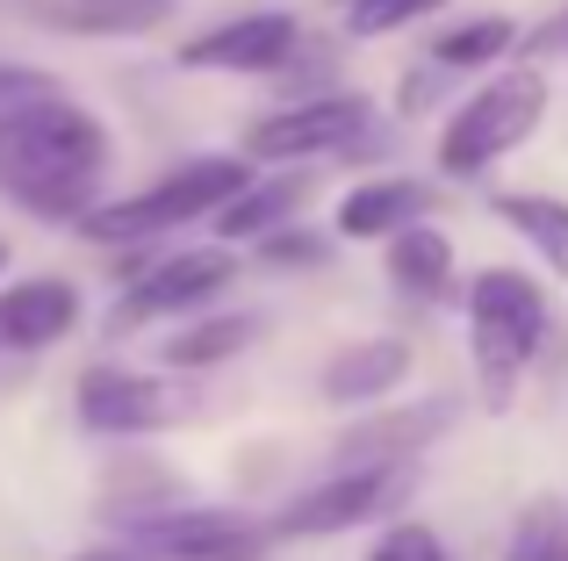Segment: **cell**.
Masks as SVG:
<instances>
[{"instance_id":"obj_18","label":"cell","mask_w":568,"mask_h":561,"mask_svg":"<svg viewBox=\"0 0 568 561\" xmlns=\"http://www.w3.org/2000/svg\"><path fill=\"white\" fill-rule=\"evenodd\" d=\"M303 187H310V181H266V187H237V195L216 210V231H223V238H260L266 224L295 216Z\"/></svg>"},{"instance_id":"obj_21","label":"cell","mask_w":568,"mask_h":561,"mask_svg":"<svg viewBox=\"0 0 568 561\" xmlns=\"http://www.w3.org/2000/svg\"><path fill=\"white\" fill-rule=\"evenodd\" d=\"M504 561H568V519H561V504H532L526 519H518L511 554H504Z\"/></svg>"},{"instance_id":"obj_16","label":"cell","mask_w":568,"mask_h":561,"mask_svg":"<svg viewBox=\"0 0 568 561\" xmlns=\"http://www.w3.org/2000/svg\"><path fill=\"white\" fill-rule=\"evenodd\" d=\"M454 418V404H425V410H410V418H375V425H361V432H346V461H396V447H425L439 425Z\"/></svg>"},{"instance_id":"obj_24","label":"cell","mask_w":568,"mask_h":561,"mask_svg":"<svg viewBox=\"0 0 568 561\" xmlns=\"http://www.w3.org/2000/svg\"><path fill=\"white\" fill-rule=\"evenodd\" d=\"M266 259H274V267H317V259H324V238H310V231L266 238Z\"/></svg>"},{"instance_id":"obj_25","label":"cell","mask_w":568,"mask_h":561,"mask_svg":"<svg viewBox=\"0 0 568 561\" xmlns=\"http://www.w3.org/2000/svg\"><path fill=\"white\" fill-rule=\"evenodd\" d=\"M43 72H29V65H0V109H8V101H22V94H43Z\"/></svg>"},{"instance_id":"obj_14","label":"cell","mask_w":568,"mask_h":561,"mask_svg":"<svg viewBox=\"0 0 568 561\" xmlns=\"http://www.w3.org/2000/svg\"><path fill=\"white\" fill-rule=\"evenodd\" d=\"M173 14V0H65L51 8L58 29H80V37H144Z\"/></svg>"},{"instance_id":"obj_13","label":"cell","mask_w":568,"mask_h":561,"mask_svg":"<svg viewBox=\"0 0 568 561\" xmlns=\"http://www.w3.org/2000/svg\"><path fill=\"white\" fill-rule=\"evenodd\" d=\"M403 375H410V346H403V338H367V346L338 353V360L324 367V396H332V404H375Z\"/></svg>"},{"instance_id":"obj_8","label":"cell","mask_w":568,"mask_h":561,"mask_svg":"<svg viewBox=\"0 0 568 561\" xmlns=\"http://www.w3.org/2000/svg\"><path fill=\"white\" fill-rule=\"evenodd\" d=\"M138 540L173 554V561H252V554H266V526L237 519V511H166V519H144Z\"/></svg>"},{"instance_id":"obj_3","label":"cell","mask_w":568,"mask_h":561,"mask_svg":"<svg viewBox=\"0 0 568 561\" xmlns=\"http://www.w3.org/2000/svg\"><path fill=\"white\" fill-rule=\"evenodd\" d=\"M237 187H252L245 159H187L181 173H166V181L144 187V195L87 210V216H80V231H87L94 245H130V238H152V231L187 224V216H216L223 202L237 195Z\"/></svg>"},{"instance_id":"obj_5","label":"cell","mask_w":568,"mask_h":561,"mask_svg":"<svg viewBox=\"0 0 568 561\" xmlns=\"http://www.w3.org/2000/svg\"><path fill=\"white\" fill-rule=\"evenodd\" d=\"M403 482H410L403 461H353V476H332V482H317V490L295 497V504L274 519V533H303V540L353 533V526H367L375 511L396 504Z\"/></svg>"},{"instance_id":"obj_27","label":"cell","mask_w":568,"mask_h":561,"mask_svg":"<svg viewBox=\"0 0 568 561\" xmlns=\"http://www.w3.org/2000/svg\"><path fill=\"white\" fill-rule=\"evenodd\" d=\"M0 267H8V245H0Z\"/></svg>"},{"instance_id":"obj_11","label":"cell","mask_w":568,"mask_h":561,"mask_svg":"<svg viewBox=\"0 0 568 561\" xmlns=\"http://www.w3.org/2000/svg\"><path fill=\"white\" fill-rule=\"evenodd\" d=\"M72 317H80V288L72 280H22V288L0 295V346L8 353H37L51 346V338L72 332Z\"/></svg>"},{"instance_id":"obj_2","label":"cell","mask_w":568,"mask_h":561,"mask_svg":"<svg viewBox=\"0 0 568 561\" xmlns=\"http://www.w3.org/2000/svg\"><path fill=\"white\" fill-rule=\"evenodd\" d=\"M468 338H475V375H483V404H511L518 375H526L532 346L547 338V295L526 274L489 267L468 288Z\"/></svg>"},{"instance_id":"obj_23","label":"cell","mask_w":568,"mask_h":561,"mask_svg":"<svg viewBox=\"0 0 568 561\" xmlns=\"http://www.w3.org/2000/svg\"><path fill=\"white\" fill-rule=\"evenodd\" d=\"M367 561H446V554H439V540H432L425 526H403V533H388Z\"/></svg>"},{"instance_id":"obj_10","label":"cell","mask_w":568,"mask_h":561,"mask_svg":"<svg viewBox=\"0 0 568 561\" xmlns=\"http://www.w3.org/2000/svg\"><path fill=\"white\" fill-rule=\"evenodd\" d=\"M237 259H223V253H181V259H159L152 274L138 280V288L115 303V324H144V317H173V309H194V303H209V295L231 280Z\"/></svg>"},{"instance_id":"obj_22","label":"cell","mask_w":568,"mask_h":561,"mask_svg":"<svg viewBox=\"0 0 568 561\" xmlns=\"http://www.w3.org/2000/svg\"><path fill=\"white\" fill-rule=\"evenodd\" d=\"M432 8H446V0H338L353 37H388V29L417 22V14H432Z\"/></svg>"},{"instance_id":"obj_12","label":"cell","mask_w":568,"mask_h":561,"mask_svg":"<svg viewBox=\"0 0 568 561\" xmlns=\"http://www.w3.org/2000/svg\"><path fill=\"white\" fill-rule=\"evenodd\" d=\"M425 210H432V187L367 181V187H353V195L338 202V231H346V238H396V231H410Z\"/></svg>"},{"instance_id":"obj_4","label":"cell","mask_w":568,"mask_h":561,"mask_svg":"<svg viewBox=\"0 0 568 561\" xmlns=\"http://www.w3.org/2000/svg\"><path fill=\"white\" fill-rule=\"evenodd\" d=\"M540 115H547V80L532 65L504 72V80H489L468 109H454V123H446V137H439V166L460 173V181L483 173V166H497L504 152H518V144L540 130Z\"/></svg>"},{"instance_id":"obj_9","label":"cell","mask_w":568,"mask_h":561,"mask_svg":"<svg viewBox=\"0 0 568 561\" xmlns=\"http://www.w3.org/2000/svg\"><path fill=\"white\" fill-rule=\"evenodd\" d=\"M173 410H181V389H166V381H152V375H115V367H94V375L80 381L87 432H152V425H166Z\"/></svg>"},{"instance_id":"obj_6","label":"cell","mask_w":568,"mask_h":561,"mask_svg":"<svg viewBox=\"0 0 568 561\" xmlns=\"http://www.w3.org/2000/svg\"><path fill=\"white\" fill-rule=\"evenodd\" d=\"M367 101L361 94H324V101H295L281 115H260L245 130L252 159H317V152H346L353 137H367Z\"/></svg>"},{"instance_id":"obj_26","label":"cell","mask_w":568,"mask_h":561,"mask_svg":"<svg viewBox=\"0 0 568 561\" xmlns=\"http://www.w3.org/2000/svg\"><path fill=\"white\" fill-rule=\"evenodd\" d=\"M532 51H568V14H561V22H547L540 37H532Z\"/></svg>"},{"instance_id":"obj_17","label":"cell","mask_w":568,"mask_h":561,"mask_svg":"<svg viewBox=\"0 0 568 561\" xmlns=\"http://www.w3.org/2000/svg\"><path fill=\"white\" fill-rule=\"evenodd\" d=\"M497 216L511 231H526V238L540 245V259L568 280V202H555V195H504Z\"/></svg>"},{"instance_id":"obj_20","label":"cell","mask_w":568,"mask_h":561,"mask_svg":"<svg viewBox=\"0 0 568 561\" xmlns=\"http://www.w3.org/2000/svg\"><path fill=\"white\" fill-rule=\"evenodd\" d=\"M252 332H260L252 317H209V324H194V332L173 338V346H166V360H173V367H216L223 353H237Z\"/></svg>"},{"instance_id":"obj_1","label":"cell","mask_w":568,"mask_h":561,"mask_svg":"<svg viewBox=\"0 0 568 561\" xmlns=\"http://www.w3.org/2000/svg\"><path fill=\"white\" fill-rule=\"evenodd\" d=\"M101 166H109V137L101 123L65 94H22L0 109V187L43 224L94 210Z\"/></svg>"},{"instance_id":"obj_19","label":"cell","mask_w":568,"mask_h":561,"mask_svg":"<svg viewBox=\"0 0 568 561\" xmlns=\"http://www.w3.org/2000/svg\"><path fill=\"white\" fill-rule=\"evenodd\" d=\"M518 43V22L511 14H475V22L446 29L439 43H432V58H439L446 72H468V65H489V58H504Z\"/></svg>"},{"instance_id":"obj_7","label":"cell","mask_w":568,"mask_h":561,"mask_svg":"<svg viewBox=\"0 0 568 561\" xmlns=\"http://www.w3.org/2000/svg\"><path fill=\"white\" fill-rule=\"evenodd\" d=\"M295 43H303L295 14L260 8V14H237V22H223V29H209V37L181 43V65L187 72H281L295 58Z\"/></svg>"},{"instance_id":"obj_15","label":"cell","mask_w":568,"mask_h":561,"mask_svg":"<svg viewBox=\"0 0 568 561\" xmlns=\"http://www.w3.org/2000/svg\"><path fill=\"white\" fill-rule=\"evenodd\" d=\"M446 274H454V245H446L439 231L410 224V231H396V238H388V280H396V288H410V295H439V288H446Z\"/></svg>"}]
</instances>
